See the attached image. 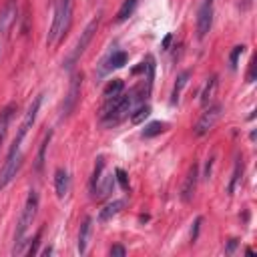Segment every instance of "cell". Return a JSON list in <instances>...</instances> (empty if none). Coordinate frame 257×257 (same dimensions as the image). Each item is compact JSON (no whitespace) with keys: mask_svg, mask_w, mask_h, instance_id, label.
<instances>
[{"mask_svg":"<svg viewBox=\"0 0 257 257\" xmlns=\"http://www.w3.org/2000/svg\"><path fill=\"white\" fill-rule=\"evenodd\" d=\"M189 76H191V72H189V70H183V72L177 76V82H175V86H173V92H171V104H177V102H179L181 90L185 88V84H187Z\"/></svg>","mask_w":257,"mask_h":257,"instance_id":"obj_16","label":"cell"},{"mask_svg":"<svg viewBox=\"0 0 257 257\" xmlns=\"http://www.w3.org/2000/svg\"><path fill=\"white\" fill-rule=\"evenodd\" d=\"M126 52L124 50H114L106 60H104V68H102V72H106V70H112V68H120V66H124L126 64Z\"/></svg>","mask_w":257,"mask_h":257,"instance_id":"obj_15","label":"cell"},{"mask_svg":"<svg viewBox=\"0 0 257 257\" xmlns=\"http://www.w3.org/2000/svg\"><path fill=\"white\" fill-rule=\"evenodd\" d=\"M243 50H245V46H243V44H239V46H235V48H233V52H231V56H229L231 68H237V60H239V56L243 54Z\"/></svg>","mask_w":257,"mask_h":257,"instance_id":"obj_27","label":"cell"},{"mask_svg":"<svg viewBox=\"0 0 257 257\" xmlns=\"http://www.w3.org/2000/svg\"><path fill=\"white\" fill-rule=\"evenodd\" d=\"M114 179L120 183V187L126 191L128 189V177H126V173L122 171V169H114Z\"/></svg>","mask_w":257,"mask_h":257,"instance_id":"obj_28","label":"cell"},{"mask_svg":"<svg viewBox=\"0 0 257 257\" xmlns=\"http://www.w3.org/2000/svg\"><path fill=\"white\" fill-rule=\"evenodd\" d=\"M20 167H22V153H20V147L12 145L10 151H8V155H6L4 167H2V171H0V189L8 187V185L12 183V179L18 175Z\"/></svg>","mask_w":257,"mask_h":257,"instance_id":"obj_4","label":"cell"},{"mask_svg":"<svg viewBox=\"0 0 257 257\" xmlns=\"http://www.w3.org/2000/svg\"><path fill=\"white\" fill-rule=\"evenodd\" d=\"M143 98H147V92H141V86H135L128 94L120 92L116 96L106 98V102L100 108V122L104 126H114L118 124L122 118H126L131 114V110L135 108L137 102H141Z\"/></svg>","mask_w":257,"mask_h":257,"instance_id":"obj_1","label":"cell"},{"mask_svg":"<svg viewBox=\"0 0 257 257\" xmlns=\"http://www.w3.org/2000/svg\"><path fill=\"white\" fill-rule=\"evenodd\" d=\"M80 84H82V74L80 72L72 74L70 86H68V94H66L64 104H62V118H66L76 108V102H78V96H80Z\"/></svg>","mask_w":257,"mask_h":257,"instance_id":"obj_8","label":"cell"},{"mask_svg":"<svg viewBox=\"0 0 257 257\" xmlns=\"http://www.w3.org/2000/svg\"><path fill=\"white\" fill-rule=\"evenodd\" d=\"M108 253H110L112 257H124V255H126V249H124L122 245H112V247L108 249Z\"/></svg>","mask_w":257,"mask_h":257,"instance_id":"obj_29","label":"cell"},{"mask_svg":"<svg viewBox=\"0 0 257 257\" xmlns=\"http://www.w3.org/2000/svg\"><path fill=\"white\" fill-rule=\"evenodd\" d=\"M213 2L215 0H203V4L199 6V12H197V36L199 38H205L207 32L211 30V24H213Z\"/></svg>","mask_w":257,"mask_h":257,"instance_id":"obj_9","label":"cell"},{"mask_svg":"<svg viewBox=\"0 0 257 257\" xmlns=\"http://www.w3.org/2000/svg\"><path fill=\"white\" fill-rule=\"evenodd\" d=\"M167 122H161V120H153V122H149L145 128H143V133H141V137L143 139H151V137H157V135H161V133H165L167 131Z\"/></svg>","mask_w":257,"mask_h":257,"instance_id":"obj_18","label":"cell"},{"mask_svg":"<svg viewBox=\"0 0 257 257\" xmlns=\"http://www.w3.org/2000/svg\"><path fill=\"white\" fill-rule=\"evenodd\" d=\"M201 223H203V219H201V217H197V219H195V225H193V231H191V241H197V235H199V227H201Z\"/></svg>","mask_w":257,"mask_h":257,"instance_id":"obj_30","label":"cell"},{"mask_svg":"<svg viewBox=\"0 0 257 257\" xmlns=\"http://www.w3.org/2000/svg\"><path fill=\"white\" fill-rule=\"evenodd\" d=\"M241 175H243V161L237 157V161H235V169H233V177H231V183H229V193L235 191V187H237Z\"/></svg>","mask_w":257,"mask_h":257,"instance_id":"obj_25","label":"cell"},{"mask_svg":"<svg viewBox=\"0 0 257 257\" xmlns=\"http://www.w3.org/2000/svg\"><path fill=\"white\" fill-rule=\"evenodd\" d=\"M0 50H2V44H0Z\"/></svg>","mask_w":257,"mask_h":257,"instance_id":"obj_35","label":"cell"},{"mask_svg":"<svg viewBox=\"0 0 257 257\" xmlns=\"http://www.w3.org/2000/svg\"><path fill=\"white\" fill-rule=\"evenodd\" d=\"M124 90V82L120 78H112L106 86H104V98H110V96H116Z\"/></svg>","mask_w":257,"mask_h":257,"instance_id":"obj_21","label":"cell"},{"mask_svg":"<svg viewBox=\"0 0 257 257\" xmlns=\"http://www.w3.org/2000/svg\"><path fill=\"white\" fill-rule=\"evenodd\" d=\"M50 139H52V131H48V133L44 135L42 143H40V149H38V157H36V171H38V173H40V171H42V167H44V155H46V147H48Z\"/></svg>","mask_w":257,"mask_h":257,"instance_id":"obj_20","label":"cell"},{"mask_svg":"<svg viewBox=\"0 0 257 257\" xmlns=\"http://www.w3.org/2000/svg\"><path fill=\"white\" fill-rule=\"evenodd\" d=\"M124 205H126L124 199H114V201H110L108 205H104V209H100V213H98V221H100V223L110 221L114 215H118V213L124 209Z\"/></svg>","mask_w":257,"mask_h":257,"instance_id":"obj_13","label":"cell"},{"mask_svg":"<svg viewBox=\"0 0 257 257\" xmlns=\"http://www.w3.org/2000/svg\"><path fill=\"white\" fill-rule=\"evenodd\" d=\"M70 22H72V0H58V4L54 8V20H52L46 44L58 42L68 32Z\"/></svg>","mask_w":257,"mask_h":257,"instance_id":"obj_3","label":"cell"},{"mask_svg":"<svg viewBox=\"0 0 257 257\" xmlns=\"http://www.w3.org/2000/svg\"><path fill=\"white\" fill-rule=\"evenodd\" d=\"M215 88H217V76L213 74V76L207 80V84H205V88H203V92H201V104H203V106L211 104L213 94H215Z\"/></svg>","mask_w":257,"mask_h":257,"instance_id":"obj_19","label":"cell"},{"mask_svg":"<svg viewBox=\"0 0 257 257\" xmlns=\"http://www.w3.org/2000/svg\"><path fill=\"white\" fill-rule=\"evenodd\" d=\"M38 205H40L38 193H36L34 189H32V191H28V197H26L24 209H22L20 219H18V223H16L14 249H12V253H14V255L24 253V243H26V241H24V237H26V233H28V229H30V225H32V221H34L36 213H38Z\"/></svg>","mask_w":257,"mask_h":257,"instance_id":"obj_2","label":"cell"},{"mask_svg":"<svg viewBox=\"0 0 257 257\" xmlns=\"http://www.w3.org/2000/svg\"><path fill=\"white\" fill-rule=\"evenodd\" d=\"M90 229H92V219L84 217L80 231H78V253H86V245H88V237H90Z\"/></svg>","mask_w":257,"mask_h":257,"instance_id":"obj_14","label":"cell"},{"mask_svg":"<svg viewBox=\"0 0 257 257\" xmlns=\"http://www.w3.org/2000/svg\"><path fill=\"white\" fill-rule=\"evenodd\" d=\"M239 245V239H229V243H227V247H225V253L227 255H231L233 251H235V247Z\"/></svg>","mask_w":257,"mask_h":257,"instance_id":"obj_31","label":"cell"},{"mask_svg":"<svg viewBox=\"0 0 257 257\" xmlns=\"http://www.w3.org/2000/svg\"><path fill=\"white\" fill-rule=\"evenodd\" d=\"M40 104H42V94L34 96V100L30 102V106H28V110H26V114H24V118H22L20 126H18V133H16V137H14L12 145H16V147H20V145H22V141H24L26 133L30 131V126H32V124H34V120H36V114H38V110H40Z\"/></svg>","mask_w":257,"mask_h":257,"instance_id":"obj_6","label":"cell"},{"mask_svg":"<svg viewBox=\"0 0 257 257\" xmlns=\"http://www.w3.org/2000/svg\"><path fill=\"white\" fill-rule=\"evenodd\" d=\"M114 175L110 173V175H104V177H100L98 181H96V185L90 189L92 191V199H96V201H102V199H106L110 193H112V189H114Z\"/></svg>","mask_w":257,"mask_h":257,"instance_id":"obj_10","label":"cell"},{"mask_svg":"<svg viewBox=\"0 0 257 257\" xmlns=\"http://www.w3.org/2000/svg\"><path fill=\"white\" fill-rule=\"evenodd\" d=\"M255 66H257V64H255V58H253V60L249 62V74H247V80H249V82L255 80Z\"/></svg>","mask_w":257,"mask_h":257,"instance_id":"obj_32","label":"cell"},{"mask_svg":"<svg viewBox=\"0 0 257 257\" xmlns=\"http://www.w3.org/2000/svg\"><path fill=\"white\" fill-rule=\"evenodd\" d=\"M149 114H151V106H149V104H141V106H137V108L133 110L131 122H133V124H139V122H143Z\"/></svg>","mask_w":257,"mask_h":257,"instance_id":"obj_24","label":"cell"},{"mask_svg":"<svg viewBox=\"0 0 257 257\" xmlns=\"http://www.w3.org/2000/svg\"><path fill=\"white\" fill-rule=\"evenodd\" d=\"M40 237H42V229H38V231H36V235H34V239L30 241V245H28V249H26V253H28V255L38 253V243H40Z\"/></svg>","mask_w":257,"mask_h":257,"instance_id":"obj_26","label":"cell"},{"mask_svg":"<svg viewBox=\"0 0 257 257\" xmlns=\"http://www.w3.org/2000/svg\"><path fill=\"white\" fill-rule=\"evenodd\" d=\"M54 191H56L58 199H64L70 191V177L64 169H56V173H54Z\"/></svg>","mask_w":257,"mask_h":257,"instance_id":"obj_12","label":"cell"},{"mask_svg":"<svg viewBox=\"0 0 257 257\" xmlns=\"http://www.w3.org/2000/svg\"><path fill=\"white\" fill-rule=\"evenodd\" d=\"M98 22H100V18H98V16H94V18L86 24V28L80 32V38L76 40L74 50L70 52V56H68V58H66V62H64V66H66V68H70V66H72L80 56H82V52H84V50H86V46L90 44V40H92L94 32L98 30Z\"/></svg>","mask_w":257,"mask_h":257,"instance_id":"obj_5","label":"cell"},{"mask_svg":"<svg viewBox=\"0 0 257 257\" xmlns=\"http://www.w3.org/2000/svg\"><path fill=\"white\" fill-rule=\"evenodd\" d=\"M10 116H12V106L4 108L0 112V147L4 143V137H6V131H8V122H10Z\"/></svg>","mask_w":257,"mask_h":257,"instance_id":"obj_23","label":"cell"},{"mask_svg":"<svg viewBox=\"0 0 257 257\" xmlns=\"http://www.w3.org/2000/svg\"><path fill=\"white\" fill-rule=\"evenodd\" d=\"M221 112H223V104H209L207 108H205V112L201 114V118L197 120V124H195V135L197 137H203V135H207L215 124H217V120L221 118Z\"/></svg>","mask_w":257,"mask_h":257,"instance_id":"obj_7","label":"cell"},{"mask_svg":"<svg viewBox=\"0 0 257 257\" xmlns=\"http://www.w3.org/2000/svg\"><path fill=\"white\" fill-rule=\"evenodd\" d=\"M50 253H52V247H46V249L42 251V255H50Z\"/></svg>","mask_w":257,"mask_h":257,"instance_id":"obj_34","label":"cell"},{"mask_svg":"<svg viewBox=\"0 0 257 257\" xmlns=\"http://www.w3.org/2000/svg\"><path fill=\"white\" fill-rule=\"evenodd\" d=\"M197 181H199V167L193 165L185 177V183H183V189H181V199L185 203H189L195 195V189H197Z\"/></svg>","mask_w":257,"mask_h":257,"instance_id":"obj_11","label":"cell"},{"mask_svg":"<svg viewBox=\"0 0 257 257\" xmlns=\"http://www.w3.org/2000/svg\"><path fill=\"white\" fill-rule=\"evenodd\" d=\"M135 8H137V0H124V2H122V6H120V8H118V12H116V22L126 20V18L135 12Z\"/></svg>","mask_w":257,"mask_h":257,"instance_id":"obj_22","label":"cell"},{"mask_svg":"<svg viewBox=\"0 0 257 257\" xmlns=\"http://www.w3.org/2000/svg\"><path fill=\"white\" fill-rule=\"evenodd\" d=\"M251 6H253V0H241V2H239V8H241V10H249Z\"/></svg>","mask_w":257,"mask_h":257,"instance_id":"obj_33","label":"cell"},{"mask_svg":"<svg viewBox=\"0 0 257 257\" xmlns=\"http://www.w3.org/2000/svg\"><path fill=\"white\" fill-rule=\"evenodd\" d=\"M14 16H16V6L12 2H8V6L0 14V32H6L8 30V26L14 22Z\"/></svg>","mask_w":257,"mask_h":257,"instance_id":"obj_17","label":"cell"}]
</instances>
